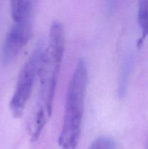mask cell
I'll return each mask as SVG.
<instances>
[{
    "label": "cell",
    "instance_id": "cell-6",
    "mask_svg": "<svg viewBox=\"0 0 148 149\" xmlns=\"http://www.w3.org/2000/svg\"><path fill=\"white\" fill-rule=\"evenodd\" d=\"M88 149H116V144L113 138L101 136L94 140Z\"/></svg>",
    "mask_w": 148,
    "mask_h": 149
},
{
    "label": "cell",
    "instance_id": "cell-5",
    "mask_svg": "<svg viewBox=\"0 0 148 149\" xmlns=\"http://www.w3.org/2000/svg\"><path fill=\"white\" fill-rule=\"evenodd\" d=\"M137 18L141 29V37L138 41V46L140 47L148 37V0L139 1Z\"/></svg>",
    "mask_w": 148,
    "mask_h": 149
},
{
    "label": "cell",
    "instance_id": "cell-1",
    "mask_svg": "<svg viewBox=\"0 0 148 149\" xmlns=\"http://www.w3.org/2000/svg\"><path fill=\"white\" fill-rule=\"evenodd\" d=\"M65 49V29L63 25L56 20L49 29L48 45L44 48L38 77L39 86L37 98L27 125L28 133L33 143L39 140L52 116Z\"/></svg>",
    "mask_w": 148,
    "mask_h": 149
},
{
    "label": "cell",
    "instance_id": "cell-2",
    "mask_svg": "<svg viewBox=\"0 0 148 149\" xmlns=\"http://www.w3.org/2000/svg\"><path fill=\"white\" fill-rule=\"evenodd\" d=\"M88 77V68L85 61L79 60L67 88L63 122L58 138L60 149H76L79 143Z\"/></svg>",
    "mask_w": 148,
    "mask_h": 149
},
{
    "label": "cell",
    "instance_id": "cell-4",
    "mask_svg": "<svg viewBox=\"0 0 148 149\" xmlns=\"http://www.w3.org/2000/svg\"><path fill=\"white\" fill-rule=\"evenodd\" d=\"M33 17L13 20L7 32L1 49V61L8 65L14 61L31 37Z\"/></svg>",
    "mask_w": 148,
    "mask_h": 149
},
{
    "label": "cell",
    "instance_id": "cell-3",
    "mask_svg": "<svg viewBox=\"0 0 148 149\" xmlns=\"http://www.w3.org/2000/svg\"><path fill=\"white\" fill-rule=\"evenodd\" d=\"M44 51L43 45L37 46L19 73L15 88L10 102V111L15 118H20L23 115L31 95L35 81L39 77Z\"/></svg>",
    "mask_w": 148,
    "mask_h": 149
}]
</instances>
